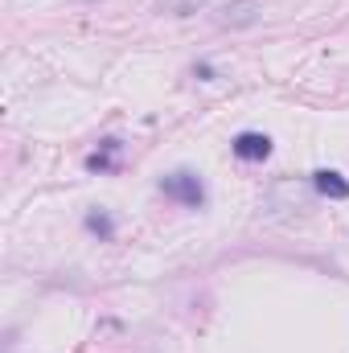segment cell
I'll list each match as a JSON object with an SVG mask.
<instances>
[{"label": "cell", "mask_w": 349, "mask_h": 353, "mask_svg": "<svg viewBox=\"0 0 349 353\" xmlns=\"http://www.w3.org/2000/svg\"><path fill=\"white\" fill-rule=\"evenodd\" d=\"M161 193L173 197L177 205H185V210H201V205H206V185H201V176L193 173V169L165 173L161 176Z\"/></svg>", "instance_id": "obj_1"}, {"label": "cell", "mask_w": 349, "mask_h": 353, "mask_svg": "<svg viewBox=\"0 0 349 353\" xmlns=\"http://www.w3.org/2000/svg\"><path fill=\"white\" fill-rule=\"evenodd\" d=\"M259 17H263L259 0H226L218 8V25H226V29H251V25H259Z\"/></svg>", "instance_id": "obj_2"}, {"label": "cell", "mask_w": 349, "mask_h": 353, "mask_svg": "<svg viewBox=\"0 0 349 353\" xmlns=\"http://www.w3.org/2000/svg\"><path fill=\"white\" fill-rule=\"evenodd\" d=\"M230 152L239 161H267L271 157V136H263V132H239L230 140Z\"/></svg>", "instance_id": "obj_3"}, {"label": "cell", "mask_w": 349, "mask_h": 353, "mask_svg": "<svg viewBox=\"0 0 349 353\" xmlns=\"http://www.w3.org/2000/svg\"><path fill=\"white\" fill-rule=\"evenodd\" d=\"M312 185H317V193H325L333 201H349V181L341 173H333V169H317L312 173Z\"/></svg>", "instance_id": "obj_4"}, {"label": "cell", "mask_w": 349, "mask_h": 353, "mask_svg": "<svg viewBox=\"0 0 349 353\" xmlns=\"http://www.w3.org/2000/svg\"><path fill=\"white\" fill-rule=\"evenodd\" d=\"M111 152H119V140H103V152H90L87 169H90V173H111V169H115Z\"/></svg>", "instance_id": "obj_5"}, {"label": "cell", "mask_w": 349, "mask_h": 353, "mask_svg": "<svg viewBox=\"0 0 349 353\" xmlns=\"http://www.w3.org/2000/svg\"><path fill=\"white\" fill-rule=\"evenodd\" d=\"M197 8H206V0H157V12L165 17H193Z\"/></svg>", "instance_id": "obj_6"}, {"label": "cell", "mask_w": 349, "mask_h": 353, "mask_svg": "<svg viewBox=\"0 0 349 353\" xmlns=\"http://www.w3.org/2000/svg\"><path fill=\"white\" fill-rule=\"evenodd\" d=\"M87 230H90V234H99L103 243H107V239H115V222H111V218H107L103 210H94V214H87Z\"/></svg>", "instance_id": "obj_7"}]
</instances>
